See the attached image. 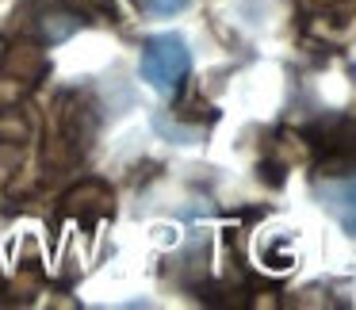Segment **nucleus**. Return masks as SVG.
Here are the masks:
<instances>
[{"label": "nucleus", "mask_w": 356, "mask_h": 310, "mask_svg": "<svg viewBox=\"0 0 356 310\" xmlns=\"http://www.w3.org/2000/svg\"><path fill=\"white\" fill-rule=\"evenodd\" d=\"M142 12H149V16H172V12L188 8L192 0H134Z\"/></svg>", "instance_id": "5"}, {"label": "nucleus", "mask_w": 356, "mask_h": 310, "mask_svg": "<svg viewBox=\"0 0 356 310\" xmlns=\"http://www.w3.org/2000/svg\"><path fill=\"white\" fill-rule=\"evenodd\" d=\"M314 192H318V199H322V207L330 211L348 234H356V172H348V177L337 172V177L318 180Z\"/></svg>", "instance_id": "2"}, {"label": "nucleus", "mask_w": 356, "mask_h": 310, "mask_svg": "<svg viewBox=\"0 0 356 310\" xmlns=\"http://www.w3.org/2000/svg\"><path fill=\"white\" fill-rule=\"evenodd\" d=\"M42 50H35V47H12L8 54L0 58V73L8 81H31V77H39L42 73Z\"/></svg>", "instance_id": "3"}, {"label": "nucleus", "mask_w": 356, "mask_h": 310, "mask_svg": "<svg viewBox=\"0 0 356 310\" xmlns=\"http://www.w3.org/2000/svg\"><path fill=\"white\" fill-rule=\"evenodd\" d=\"M111 195L104 192L100 184H85V188H73L70 195H65V207L73 211V215H81V211H108Z\"/></svg>", "instance_id": "4"}, {"label": "nucleus", "mask_w": 356, "mask_h": 310, "mask_svg": "<svg viewBox=\"0 0 356 310\" xmlns=\"http://www.w3.org/2000/svg\"><path fill=\"white\" fill-rule=\"evenodd\" d=\"M142 81H146L154 92L172 96L180 92L188 70H192V54H188V42L180 35H154V39L142 47Z\"/></svg>", "instance_id": "1"}, {"label": "nucleus", "mask_w": 356, "mask_h": 310, "mask_svg": "<svg viewBox=\"0 0 356 310\" xmlns=\"http://www.w3.org/2000/svg\"><path fill=\"white\" fill-rule=\"evenodd\" d=\"M299 4H302V8H325V12H330V8H341L345 0H299Z\"/></svg>", "instance_id": "6"}]
</instances>
